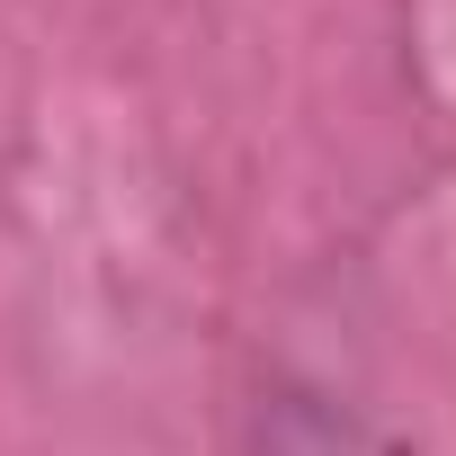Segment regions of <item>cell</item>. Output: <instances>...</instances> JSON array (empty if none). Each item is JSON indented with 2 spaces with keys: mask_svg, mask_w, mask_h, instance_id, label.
<instances>
[{
  "mask_svg": "<svg viewBox=\"0 0 456 456\" xmlns=\"http://www.w3.org/2000/svg\"><path fill=\"white\" fill-rule=\"evenodd\" d=\"M260 456H394L367 420L331 411L322 394H278L269 429H260Z\"/></svg>",
  "mask_w": 456,
  "mask_h": 456,
  "instance_id": "cell-1",
  "label": "cell"
}]
</instances>
